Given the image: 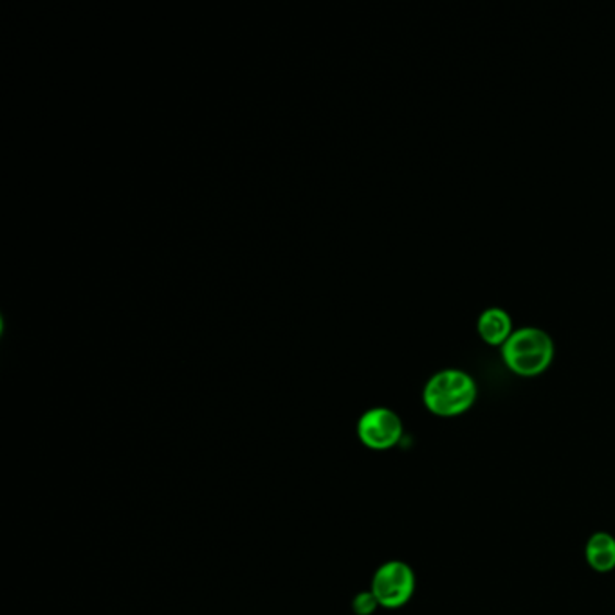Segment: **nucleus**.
<instances>
[{
  "mask_svg": "<svg viewBox=\"0 0 615 615\" xmlns=\"http://www.w3.org/2000/svg\"><path fill=\"white\" fill-rule=\"evenodd\" d=\"M422 399L433 416H462L477 399V385L472 375L462 370H441L426 383Z\"/></svg>",
  "mask_w": 615,
  "mask_h": 615,
  "instance_id": "obj_1",
  "label": "nucleus"
},
{
  "mask_svg": "<svg viewBox=\"0 0 615 615\" xmlns=\"http://www.w3.org/2000/svg\"><path fill=\"white\" fill-rule=\"evenodd\" d=\"M502 358L508 369L522 378L544 374L553 363V339L542 328H519L503 345Z\"/></svg>",
  "mask_w": 615,
  "mask_h": 615,
  "instance_id": "obj_2",
  "label": "nucleus"
},
{
  "mask_svg": "<svg viewBox=\"0 0 615 615\" xmlns=\"http://www.w3.org/2000/svg\"><path fill=\"white\" fill-rule=\"evenodd\" d=\"M370 592L375 595L380 606L399 608L416 592V575L405 561H388L375 572Z\"/></svg>",
  "mask_w": 615,
  "mask_h": 615,
  "instance_id": "obj_3",
  "label": "nucleus"
},
{
  "mask_svg": "<svg viewBox=\"0 0 615 615\" xmlns=\"http://www.w3.org/2000/svg\"><path fill=\"white\" fill-rule=\"evenodd\" d=\"M359 441L370 450H390L403 439V422L388 408H372L358 422Z\"/></svg>",
  "mask_w": 615,
  "mask_h": 615,
  "instance_id": "obj_4",
  "label": "nucleus"
},
{
  "mask_svg": "<svg viewBox=\"0 0 615 615\" xmlns=\"http://www.w3.org/2000/svg\"><path fill=\"white\" fill-rule=\"evenodd\" d=\"M478 334L487 345L492 347H503L506 341L511 338L513 330V320L503 309L491 308L484 311L478 318Z\"/></svg>",
  "mask_w": 615,
  "mask_h": 615,
  "instance_id": "obj_5",
  "label": "nucleus"
},
{
  "mask_svg": "<svg viewBox=\"0 0 615 615\" xmlns=\"http://www.w3.org/2000/svg\"><path fill=\"white\" fill-rule=\"evenodd\" d=\"M584 558L590 567L606 575L615 569V538L611 533H594L584 547Z\"/></svg>",
  "mask_w": 615,
  "mask_h": 615,
  "instance_id": "obj_6",
  "label": "nucleus"
},
{
  "mask_svg": "<svg viewBox=\"0 0 615 615\" xmlns=\"http://www.w3.org/2000/svg\"><path fill=\"white\" fill-rule=\"evenodd\" d=\"M378 606H380V603L372 592H363L355 600V611L358 615H372Z\"/></svg>",
  "mask_w": 615,
  "mask_h": 615,
  "instance_id": "obj_7",
  "label": "nucleus"
}]
</instances>
